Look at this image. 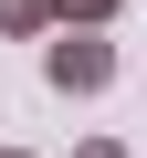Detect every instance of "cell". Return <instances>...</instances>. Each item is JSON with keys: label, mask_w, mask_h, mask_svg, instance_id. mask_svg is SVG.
<instances>
[{"label": "cell", "mask_w": 147, "mask_h": 158, "mask_svg": "<svg viewBox=\"0 0 147 158\" xmlns=\"http://www.w3.org/2000/svg\"><path fill=\"white\" fill-rule=\"evenodd\" d=\"M42 85L53 95H105L116 85V42L105 32H53L42 42Z\"/></svg>", "instance_id": "cell-1"}, {"label": "cell", "mask_w": 147, "mask_h": 158, "mask_svg": "<svg viewBox=\"0 0 147 158\" xmlns=\"http://www.w3.org/2000/svg\"><path fill=\"white\" fill-rule=\"evenodd\" d=\"M116 11H126V0H53V21H63V32H105Z\"/></svg>", "instance_id": "cell-2"}, {"label": "cell", "mask_w": 147, "mask_h": 158, "mask_svg": "<svg viewBox=\"0 0 147 158\" xmlns=\"http://www.w3.org/2000/svg\"><path fill=\"white\" fill-rule=\"evenodd\" d=\"M0 32H11V42H32V32H53V0H0Z\"/></svg>", "instance_id": "cell-3"}, {"label": "cell", "mask_w": 147, "mask_h": 158, "mask_svg": "<svg viewBox=\"0 0 147 158\" xmlns=\"http://www.w3.org/2000/svg\"><path fill=\"white\" fill-rule=\"evenodd\" d=\"M74 158H126V148H116V137H84V148H74Z\"/></svg>", "instance_id": "cell-4"}, {"label": "cell", "mask_w": 147, "mask_h": 158, "mask_svg": "<svg viewBox=\"0 0 147 158\" xmlns=\"http://www.w3.org/2000/svg\"><path fill=\"white\" fill-rule=\"evenodd\" d=\"M0 158H32V148H0Z\"/></svg>", "instance_id": "cell-5"}]
</instances>
